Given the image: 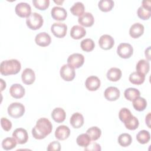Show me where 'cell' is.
<instances>
[{
	"mask_svg": "<svg viewBox=\"0 0 151 151\" xmlns=\"http://www.w3.org/2000/svg\"><path fill=\"white\" fill-rule=\"evenodd\" d=\"M133 52L132 46L128 43H121L117 48V53L122 58H130Z\"/></svg>",
	"mask_w": 151,
	"mask_h": 151,
	"instance_id": "obj_5",
	"label": "cell"
},
{
	"mask_svg": "<svg viewBox=\"0 0 151 151\" xmlns=\"http://www.w3.org/2000/svg\"><path fill=\"white\" fill-rule=\"evenodd\" d=\"M0 80H1V91H2L4 90V88H5V87H6V83H5L3 84V83L4 82L3 81V80L2 79H0Z\"/></svg>",
	"mask_w": 151,
	"mask_h": 151,
	"instance_id": "obj_47",
	"label": "cell"
},
{
	"mask_svg": "<svg viewBox=\"0 0 151 151\" xmlns=\"http://www.w3.org/2000/svg\"><path fill=\"white\" fill-rule=\"evenodd\" d=\"M101 150L100 145L95 142H90V143L84 148V150L86 151H100Z\"/></svg>",
	"mask_w": 151,
	"mask_h": 151,
	"instance_id": "obj_43",
	"label": "cell"
},
{
	"mask_svg": "<svg viewBox=\"0 0 151 151\" xmlns=\"http://www.w3.org/2000/svg\"><path fill=\"white\" fill-rule=\"evenodd\" d=\"M133 106L134 109L139 111H143L147 106V101L141 97H137L133 100Z\"/></svg>",
	"mask_w": 151,
	"mask_h": 151,
	"instance_id": "obj_27",
	"label": "cell"
},
{
	"mask_svg": "<svg viewBox=\"0 0 151 151\" xmlns=\"http://www.w3.org/2000/svg\"><path fill=\"white\" fill-rule=\"evenodd\" d=\"M64 2V1H54V2H55V3H57V4H62L63 2Z\"/></svg>",
	"mask_w": 151,
	"mask_h": 151,
	"instance_id": "obj_48",
	"label": "cell"
},
{
	"mask_svg": "<svg viewBox=\"0 0 151 151\" xmlns=\"http://www.w3.org/2000/svg\"><path fill=\"white\" fill-rule=\"evenodd\" d=\"M120 91L115 87H107L104 93V97L109 101H115L117 100L120 97Z\"/></svg>",
	"mask_w": 151,
	"mask_h": 151,
	"instance_id": "obj_16",
	"label": "cell"
},
{
	"mask_svg": "<svg viewBox=\"0 0 151 151\" xmlns=\"http://www.w3.org/2000/svg\"><path fill=\"white\" fill-rule=\"evenodd\" d=\"M125 127L130 130H134L136 129L139 124V122L138 119L135 116H132L130 119H129L127 122L124 123Z\"/></svg>",
	"mask_w": 151,
	"mask_h": 151,
	"instance_id": "obj_38",
	"label": "cell"
},
{
	"mask_svg": "<svg viewBox=\"0 0 151 151\" xmlns=\"http://www.w3.org/2000/svg\"><path fill=\"white\" fill-rule=\"evenodd\" d=\"M129 79L131 83L136 85H140L145 81V75L137 71H134L130 74Z\"/></svg>",
	"mask_w": 151,
	"mask_h": 151,
	"instance_id": "obj_25",
	"label": "cell"
},
{
	"mask_svg": "<svg viewBox=\"0 0 151 151\" xmlns=\"http://www.w3.org/2000/svg\"><path fill=\"white\" fill-rule=\"evenodd\" d=\"M36 44L40 47H46L50 44L51 38L50 35L45 32H40L35 38Z\"/></svg>",
	"mask_w": 151,
	"mask_h": 151,
	"instance_id": "obj_13",
	"label": "cell"
},
{
	"mask_svg": "<svg viewBox=\"0 0 151 151\" xmlns=\"http://www.w3.org/2000/svg\"><path fill=\"white\" fill-rule=\"evenodd\" d=\"M70 122L74 128H80L84 124L83 116L80 113H75L71 116Z\"/></svg>",
	"mask_w": 151,
	"mask_h": 151,
	"instance_id": "obj_23",
	"label": "cell"
},
{
	"mask_svg": "<svg viewBox=\"0 0 151 151\" xmlns=\"http://www.w3.org/2000/svg\"><path fill=\"white\" fill-rule=\"evenodd\" d=\"M12 137L16 140L17 143L22 145L28 141V135L27 130L23 128H17L12 133Z\"/></svg>",
	"mask_w": 151,
	"mask_h": 151,
	"instance_id": "obj_10",
	"label": "cell"
},
{
	"mask_svg": "<svg viewBox=\"0 0 151 151\" xmlns=\"http://www.w3.org/2000/svg\"><path fill=\"white\" fill-rule=\"evenodd\" d=\"M136 139L140 144H146L149 142L150 139V134L148 131L142 130L137 134Z\"/></svg>",
	"mask_w": 151,
	"mask_h": 151,
	"instance_id": "obj_32",
	"label": "cell"
},
{
	"mask_svg": "<svg viewBox=\"0 0 151 151\" xmlns=\"http://www.w3.org/2000/svg\"><path fill=\"white\" fill-rule=\"evenodd\" d=\"M52 129V125L51 122L47 118H40L36 123V125L32 129L33 137L38 140L44 139L51 133Z\"/></svg>",
	"mask_w": 151,
	"mask_h": 151,
	"instance_id": "obj_1",
	"label": "cell"
},
{
	"mask_svg": "<svg viewBox=\"0 0 151 151\" xmlns=\"http://www.w3.org/2000/svg\"><path fill=\"white\" fill-rule=\"evenodd\" d=\"M80 46L83 51L86 52H90L94 48L95 44L93 40L90 38H86L81 41Z\"/></svg>",
	"mask_w": 151,
	"mask_h": 151,
	"instance_id": "obj_34",
	"label": "cell"
},
{
	"mask_svg": "<svg viewBox=\"0 0 151 151\" xmlns=\"http://www.w3.org/2000/svg\"><path fill=\"white\" fill-rule=\"evenodd\" d=\"M21 68V63L16 59L5 60L0 64V72L4 76L16 74L19 72Z\"/></svg>",
	"mask_w": 151,
	"mask_h": 151,
	"instance_id": "obj_2",
	"label": "cell"
},
{
	"mask_svg": "<svg viewBox=\"0 0 151 151\" xmlns=\"http://www.w3.org/2000/svg\"><path fill=\"white\" fill-rule=\"evenodd\" d=\"M84 62L83 55L79 53H74L70 55L67 59V63L74 68L81 67Z\"/></svg>",
	"mask_w": 151,
	"mask_h": 151,
	"instance_id": "obj_9",
	"label": "cell"
},
{
	"mask_svg": "<svg viewBox=\"0 0 151 151\" xmlns=\"http://www.w3.org/2000/svg\"><path fill=\"white\" fill-rule=\"evenodd\" d=\"M60 76L61 78L67 81H72L76 76L74 68L69 64H64L60 68Z\"/></svg>",
	"mask_w": 151,
	"mask_h": 151,
	"instance_id": "obj_6",
	"label": "cell"
},
{
	"mask_svg": "<svg viewBox=\"0 0 151 151\" xmlns=\"http://www.w3.org/2000/svg\"><path fill=\"white\" fill-rule=\"evenodd\" d=\"M86 34V31L85 28L80 25H74L70 30V36L71 38L75 40H79Z\"/></svg>",
	"mask_w": 151,
	"mask_h": 151,
	"instance_id": "obj_21",
	"label": "cell"
},
{
	"mask_svg": "<svg viewBox=\"0 0 151 151\" xmlns=\"http://www.w3.org/2000/svg\"><path fill=\"white\" fill-rule=\"evenodd\" d=\"M15 11L18 16L21 18L28 17L31 14V6L26 2H20L17 4Z\"/></svg>",
	"mask_w": 151,
	"mask_h": 151,
	"instance_id": "obj_8",
	"label": "cell"
},
{
	"mask_svg": "<svg viewBox=\"0 0 151 151\" xmlns=\"http://www.w3.org/2000/svg\"><path fill=\"white\" fill-rule=\"evenodd\" d=\"M125 98L129 101H133L135 98L139 97L140 95V91L135 88H128L124 92Z\"/></svg>",
	"mask_w": 151,
	"mask_h": 151,
	"instance_id": "obj_29",
	"label": "cell"
},
{
	"mask_svg": "<svg viewBox=\"0 0 151 151\" xmlns=\"http://www.w3.org/2000/svg\"><path fill=\"white\" fill-rule=\"evenodd\" d=\"M86 87L90 91H96L100 86V79L94 76H91L87 78L85 82Z\"/></svg>",
	"mask_w": 151,
	"mask_h": 151,
	"instance_id": "obj_15",
	"label": "cell"
},
{
	"mask_svg": "<svg viewBox=\"0 0 151 151\" xmlns=\"http://www.w3.org/2000/svg\"><path fill=\"white\" fill-rule=\"evenodd\" d=\"M114 1L112 0H101L99 2L98 6L103 12H108L114 6Z\"/></svg>",
	"mask_w": 151,
	"mask_h": 151,
	"instance_id": "obj_31",
	"label": "cell"
},
{
	"mask_svg": "<svg viewBox=\"0 0 151 151\" xmlns=\"http://www.w3.org/2000/svg\"><path fill=\"white\" fill-rule=\"evenodd\" d=\"M17 144V142L13 137H6L2 140V146L4 149L6 150H9L15 147Z\"/></svg>",
	"mask_w": 151,
	"mask_h": 151,
	"instance_id": "obj_36",
	"label": "cell"
},
{
	"mask_svg": "<svg viewBox=\"0 0 151 151\" xmlns=\"http://www.w3.org/2000/svg\"><path fill=\"white\" fill-rule=\"evenodd\" d=\"M133 115L132 114L131 111L127 108H122L119 113V117L120 120L123 123L127 121Z\"/></svg>",
	"mask_w": 151,
	"mask_h": 151,
	"instance_id": "obj_39",
	"label": "cell"
},
{
	"mask_svg": "<svg viewBox=\"0 0 151 151\" xmlns=\"http://www.w3.org/2000/svg\"><path fill=\"white\" fill-rule=\"evenodd\" d=\"M150 113H148V114L146 116V119H145V120H146V123L147 124V126H148V127H149V128H150Z\"/></svg>",
	"mask_w": 151,
	"mask_h": 151,
	"instance_id": "obj_46",
	"label": "cell"
},
{
	"mask_svg": "<svg viewBox=\"0 0 151 151\" xmlns=\"http://www.w3.org/2000/svg\"><path fill=\"white\" fill-rule=\"evenodd\" d=\"M44 22L42 17L38 13L32 12L27 18L26 24L27 27L32 30H37L40 28Z\"/></svg>",
	"mask_w": 151,
	"mask_h": 151,
	"instance_id": "obj_3",
	"label": "cell"
},
{
	"mask_svg": "<svg viewBox=\"0 0 151 151\" xmlns=\"http://www.w3.org/2000/svg\"><path fill=\"white\" fill-rule=\"evenodd\" d=\"M144 32V26L139 22L133 24L130 28L129 34L133 38L140 37Z\"/></svg>",
	"mask_w": 151,
	"mask_h": 151,
	"instance_id": "obj_20",
	"label": "cell"
},
{
	"mask_svg": "<svg viewBox=\"0 0 151 151\" xmlns=\"http://www.w3.org/2000/svg\"><path fill=\"white\" fill-rule=\"evenodd\" d=\"M67 26L62 22H54L51 27L53 35L57 38H63L67 34Z\"/></svg>",
	"mask_w": 151,
	"mask_h": 151,
	"instance_id": "obj_7",
	"label": "cell"
},
{
	"mask_svg": "<svg viewBox=\"0 0 151 151\" xmlns=\"http://www.w3.org/2000/svg\"><path fill=\"white\" fill-rule=\"evenodd\" d=\"M132 142V138L130 134L128 133H122L118 137V143L123 147L129 146Z\"/></svg>",
	"mask_w": 151,
	"mask_h": 151,
	"instance_id": "obj_33",
	"label": "cell"
},
{
	"mask_svg": "<svg viewBox=\"0 0 151 151\" xmlns=\"http://www.w3.org/2000/svg\"><path fill=\"white\" fill-rule=\"evenodd\" d=\"M61 150V145L58 141L51 142L47 147L48 151H59Z\"/></svg>",
	"mask_w": 151,
	"mask_h": 151,
	"instance_id": "obj_42",
	"label": "cell"
},
{
	"mask_svg": "<svg viewBox=\"0 0 151 151\" xmlns=\"http://www.w3.org/2000/svg\"><path fill=\"white\" fill-rule=\"evenodd\" d=\"M142 6H143L144 7L146 8H150V1H142Z\"/></svg>",
	"mask_w": 151,
	"mask_h": 151,
	"instance_id": "obj_44",
	"label": "cell"
},
{
	"mask_svg": "<svg viewBox=\"0 0 151 151\" xmlns=\"http://www.w3.org/2000/svg\"><path fill=\"white\" fill-rule=\"evenodd\" d=\"M70 134V129L65 126L61 125L59 126L55 130V137L60 140H64L67 139Z\"/></svg>",
	"mask_w": 151,
	"mask_h": 151,
	"instance_id": "obj_18",
	"label": "cell"
},
{
	"mask_svg": "<svg viewBox=\"0 0 151 151\" xmlns=\"http://www.w3.org/2000/svg\"><path fill=\"white\" fill-rule=\"evenodd\" d=\"M25 89L20 84H14L9 88L11 96L15 99H21L25 94Z\"/></svg>",
	"mask_w": 151,
	"mask_h": 151,
	"instance_id": "obj_17",
	"label": "cell"
},
{
	"mask_svg": "<svg viewBox=\"0 0 151 151\" xmlns=\"http://www.w3.org/2000/svg\"><path fill=\"white\" fill-rule=\"evenodd\" d=\"M86 133L89 136L91 140L95 141L100 138L101 134V131L98 127L93 126L87 129Z\"/></svg>",
	"mask_w": 151,
	"mask_h": 151,
	"instance_id": "obj_30",
	"label": "cell"
},
{
	"mask_svg": "<svg viewBox=\"0 0 151 151\" xmlns=\"http://www.w3.org/2000/svg\"><path fill=\"white\" fill-rule=\"evenodd\" d=\"M51 117L52 119L57 123L63 122L66 117V113L64 109L60 107L54 109L51 113Z\"/></svg>",
	"mask_w": 151,
	"mask_h": 151,
	"instance_id": "obj_22",
	"label": "cell"
},
{
	"mask_svg": "<svg viewBox=\"0 0 151 151\" xmlns=\"http://www.w3.org/2000/svg\"><path fill=\"white\" fill-rule=\"evenodd\" d=\"M1 127L5 131H9L12 128L11 122L5 117H2L1 119Z\"/></svg>",
	"mask_w": 151,
	"mask_h": 151,
	"instance_id": "obj_41",
	"label": "cell"
},
{
	"mask_svg": "<svg viewBox=\"0 0 151 151\" xmlns=\"http://www.w3.org/2000/svg\"><path fill=\"white\" fill-rule=\"evenodd\" d=\"M76 142L78 146L86 147L90 143L91 139L87 133H83L77 137Z\"/></svg>",
	"mask_w": 151,
	"mask_h": 151,
	"instance_id": "obj_35",
	"label": "cell"
},
{
	"mask_svg": "<svg viewBox=\"0 0 151 151\" xmlns=\"http://www.w3.org/2000/svg\"><path fill=\"white\" fill-rule=\"evenodd\" d=\"M150 47H148L147 49H146V50H145V56H146V58H147L149 60H150Z\"/></svg>",
	"mask_w": 151,
	"mask_h": 151,
	"instance_id": "obj_45",
	"label": "cell"
},
{
	"mask_svg": "<svg viewBox=\"0 0 151 151\" xmlns=\"http://www.w3.org/2000/svg\"><path fill=\"white\" fill-rule=\"evenodd\" d=\"M21 78L22 82L24 84L27 85H30L35 81V73L31 68H27L22 71L21 74Z\"/></svg>",
	"mask_w": 151,
	"mask_h": 151,
	"instance_id": "obj_14",
	"label": "cell"
},
{
	"mask_svg": "<svg viewBox=\"0 0 151 151\" xmlns=\"http://www.w3.org/2000/svg\"><path fill=\"white\" fill-rule=\"evenodd\" d=\"M85 7L83 4L81 2H77L71 7L70 11L74 15L81 16L84 13Z\"/></svg>",
	"mask_w": 151,
	"mask_h": 151,
	"instance_id": "obj_28",
	"label": "cell"
},
{
	"mask_svg": "<svg viewBox=\"0 0 151 151\" xmlns=\"http://www.w3.org/2000/svg\"><path fill=\"white\" fill-rule=\"evenodd\" d=\"M32 4L35 8L40 10H45L50 5L49 0H33Z\"/></svg>",
	"mask_w": 151,
	"mask_h": 151,
	"instance_id": "obj_40",
	"label": "cell"
},
{
	"mask_svg": "<svg viewBox=\"0 0 151 151\" xmlns=\"http://www.w3.org/2000/svg\"><path fill=\"white\" fill-rule=\"evenodd\" d=\"M99 44L100 48L103 50H110L113 47L114 44V40L110 35L104 34L101 35L99 38Z\"/></svg>",
	"mask_w": 151,
	"mask_h": 151,
	"instance_id": "obj_11",
	"label": "cell"
},
{
	"mask_svg": "<svg viewBox=\"0 0 151 151\" xmlns=\"http://www.w3.org/2000/svg\"><path fill=\"white\" fill-rule=\"evenodd\" d=\"M52 18L57 21H64L67 16L66 10L60 6H54L51 11Z\"/></svg>",
	"mask_w": 151,
	"mask_h": 151,
	"instance_id": "obj_12",
	"label": "cell"
},
{
	"mask_svg": "<svg viewBox=\"0 0 151 151\" xmlns=\"http://www.w3.org/2000/svg\"><path fill=\"white\" fill-rule=\"evenodd\" d=\"M137 14L138 17L143 20H146L149 19L151 15V9L150 8L144 7L141 5L137 9Z\"/></svg>",
	"mask_w": 151,
	"mask_h": 151,
	"instance_id": "obj_37",
	"label": "cell"
},
{
	"mask_svg": "<svg viewBox=\"0 0 151 151\" xmlns=\"http://www.w3.org/2000/svg\"><path fill=\"white\" fill-rule=\"evenodd\" d=\"M122 71L120 69L116 67H112L110 68L106 74L107 78L111 81H117L122 77Z\"/></svg>",
	"mask_w": 151,
	"mask_h": 151,
	"instance_id": "obj_24",
	"label": "cell"
},
{
	"mask_svg": "<svg viewBox=\"0 0 151 151\" xmlns=\"http://www.w3.org/2000/svg\"><path fill=\"white\" fill-rule=\"evenodd\" d=\"M136 71L142 74H146L150 69V64L148 61L146 60H140L136 64Z\"/></svg>",
	"mask_w": 151,
	"mask_h": 151,
	"instance_id": "obj_26",
	"label": "cell"
},
{
	"mask_svg": "<svg viewBox=\"0 0 151 151\" xmlns=\"http://www.w3.org/2000/svg\"><path fill=\"white\" fill-rule=\"evenodd\" d=\"M25 113V107L21 103H12L8 107V114L15 119L21 117Z\"/></svg>",
	"mask_w": 151,
	"mask_h": 151,
	"instance_id": "obj_4",
	"label": "cell"
},
{
	"mask_svg": "<svg viewBox=\"0 0 151 151\" xmlns=\"http://www.w3.org/2000/svg\"><path fill=\"white\" fill-rule=\"evenodd\" d=\"M78 23L84 27H89L93 25L94 19L93 15L90 12H84L78 18Z\"/></svg>",
	"mask_w": 151,
	"mask_h": 151,
	"instance_id": "obj_19",
	"label": "cell"
}]
</instances>
